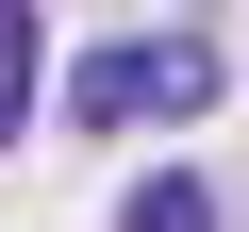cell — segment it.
<instances>
[{
  "label": "cell",
  "instance_id": "obj_1",
  "mask_svg": "<svg viewBox=\"0 0 249 232\" xmlns=\"http://www.w3.org/2000/svg\"><path fill=\"white\" fill-rule=\"evenodd\" d=\"M199 99H216V50H199V33H116V50H83V83H67L83 133H166V116H199Z\"/></svg>",
  "mask_w": 249,
  "mask_h": 232
},
{
  "label": "cell",
  "instance_id": "obj_2",
  "mask_svg": "<svg viewBox=\"0 0 249 232\" xmlns=\"http://www.w3.org/2000/svg\"><path fill=\"white\" fill-rule=\"evenodd\" d=\"M116 232H216V199H199L183 166H150V182H133V215H116Z\"/></svg>",
  "mask_w": 249,
  "mask_h": 232
},
{
  "label": "cell",
  "instance_id": "obj_3",
  "mask_svg": "<svg viewBox=\"0 0 249 232\" xmlns=\"http://www.w3.org/2000/svg\"><path fill=\"white\" fill-rule=\"evenodd\" d=\"M17 116H34V0H0V149H17Z\"/></svg>",
  "mask_w": 249,
  "mask_h": 232
}]
</instances>
